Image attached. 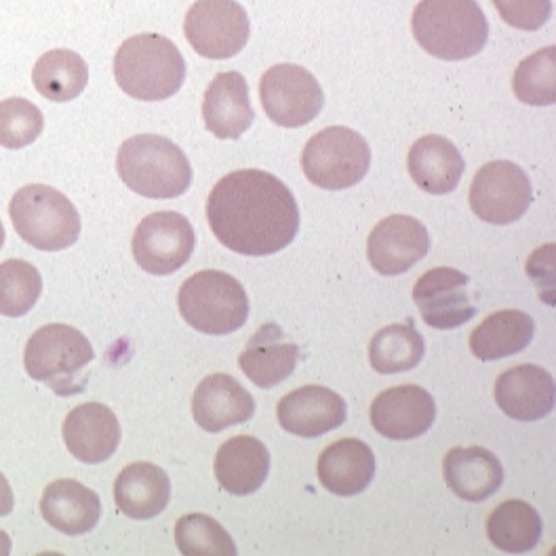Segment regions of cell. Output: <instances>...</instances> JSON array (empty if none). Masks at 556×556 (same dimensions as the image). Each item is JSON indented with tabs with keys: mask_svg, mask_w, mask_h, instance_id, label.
Wrapping results in <instances>:
<instances>
[{
	"mask_svg": "<svg viewBox=\"0 0 556 556\" xmlns=\"http://www.w3.org/2000/svg\"><path fill=\"white\" fill-rule=\"evenodd\" d=\"M62 434L68 452L85 464H102L121 445V424L102 403H85L72 409Z\"/></svg>",
	"mask_w": 556,
	"mask_h": 556,
	"instance_id": "obj_18",
	"label": "cell"
},
{
	"mask_svg": "<svg viewBox=\"0 0 556 556\" xmlns=\"http://www.w3.org/2000/svg\"><path fill=\"white\" fill-rule=\"evenodd\" d=\"M13 228L24 243L40 251L68 249L80 237V215L60 190L30 184L15 192L9 205Z\"/></svg>",
	"mask_w": 556,
	"mask_h": 556,
	"instance_id": "obj_7",
	"label": "cell"
},
{
	"mask_svg": "<svg viewBox=\"0 0 556 556\" xmlns=\"http://www.w3.org/2000/svg\"><path fill=\"white\" fill-rule=\"evenodd\" d=\"M40 515L66 535H83L93 531L100 522L102 502L93 489L74 479H60L45 489Z\"/></svg>",
	"mask_w": 556,
	"mask_h": 556,
	"instance_id": "obj_24",
	"label": "cell"
},
{
	"mask_svg": "<svg viewBox=\"0 0 556 556\" xmlns=\"http://www.w3.org/2000/svg\"><path fill=\"white\" fill-rule=\"evenodd\" d=\"M15 506V497H13V489L9 485V481L4 479V475L0 472V517H7L13 513Z\"/></svg>",
	"mask_w": 556,
	"mask_h": 556,
	"instance_id": "obj_37",
	"label": "cell"
},
{
	"mask_svg": "<svg viewBox=\"0 0 556 556\" xmlns=\"http://www.w3.org/2000/svg\"><path fill=\"white\" fill-rule=\"evenodd\" d=\"M33 83L42 98L64 104L76 100L85 91L89 83V68L78 53L70 49H53L38 58L33 68Z\"/></svg>",
	"mask_w": 556,
	"mask_h": 556,
	"instance_id": "obj_30",
	"label": "cell"
},
{
	"mask_svg": "<svg viewBox=\"0 0 556 556\" xmlns=\"http://www.w3.org/2000/svg\"><path fill=\"white\" fill-rule=\"evenodd\" d=\"M207 219L219 243L249 257L275 255L300 232L293 192L262 169L222 177L208 194Z\"/></svg>",
	"mask_w": 556,
	"mask_h": 556,
	"instance_id": "obj_1",
	"label": "cell"
},
{
	"mask_svg": "<svg viewBox=\"0 0 556 556\" xmlns=\"http://www.w3.org/2000/svg\"><path fill=\"white\" fill-rule=\"evenodd\" d=\"M500 17L525 33H535L548 24L553 15V0H491Z\"/></svg>",
	"mask_w": 556,
	"mask_h": 556,
	"instance_id": "obj_36",
	"label": "cell"
},
{
	"mask_svg": "<svg viewBox=\"0 0 556 556\" xmlns=\"http://www.w3.org/2000/svg\"><path fill=\"white\" fill-rule=\"evenodd\" d=\"M255 414V399L232 376L213 374L197 386L192 417L211 434L241 426Z\"/></svg>",
	"mask_w": 556,
	"mask_h": 556,
	"instance_id": "obj_19",
	"label": "cell"
},
{
	"mask_svg": "<svg viewBox=\"0 0 556 556\" xmlns=\"http://www.w3.org/2000/svg\"><path fill=\"white\" fill-rule=\"evenodd\" d=\"M470 278L455 268H432L417 278L414 302L428 327L450 331L466 325L477 308L470 304L466 285Z\"/></svg>",
	"mask_w": 556,
	"mask_h": 556,
	"instance_id": "obj_15",
	"label": "cell"
},
{
	"mask_svg": "<svg viewBox=\"0 0 556 556\" xmlns=\"http://www.w3.org/2000/svg\"><path fill=\"white\" fill-rule=\"evenodd\" d=\"M371 167V150L361 134L348 127H329L308 139L302 169L323 190H346L363 181Z\"/></svg>",
	"mask_w": 556,
	"mask_h": 556,
	"instance_id": "obj_8",
	"label": "cell"
},
{
	"mask_svg": "<svg viewBox=\"0 0 556 556\" xmlns=\"http://www.w3.org/2000/svg\"><path fill=\"white\" fill-rule=\"evenodd\" d=\"M114 78L134 100L163 102L181 89L186 60L167 36H131L116 51Z\"/></svg>",
	"mask_w": 556,
	"mask_h": 556,
	"instance_id": "obj_3",
	"label": "cell"
},
{
	"mask_svg": "<svg viewBox=\"0 0 556 556\" xmlns=\"http://www.w3.org/2000/svg\"><path fill=\"white\" fill-rule=\"evenodd\" d=\"M533 201L527 174L510 161L483 165L470 186L472 213L493 226H508L521 219Z\"/></svg>",
	"mask_w": 556,
	"mask_h": 556,
	"instance_id": "obj_12",
	"label": "cell"
},
{
	"mask_svg": "<svg viewBox=\"0 0 556 556\" xmlns=\"http://www.w3.org/2000/svg\"><path fill=\"white\" fill-rule=\"evenodd\" d=\"M426 354V344L414 323H399L380 329L369 344V363L382 376L416 369Z\"/></svg>",
	"mask_w": 556,
	"mask_h": 556,
	"instance_id": "obj_31",
	"label": "cell"
},
{
	"mask_svg": "<svg viewBox=\"0 0 556 556\" xmlns=\"http://www.w3.org/2000/svg\"><path fill=\"white\" fill-rule=\"evenodd\" d=\"M369 419L383 439L414 441L424 437L434 419L437 405L428 390L416 383H403L383 390L369 409Z\"/></svg>",
	"mask_w": 556,
	"mask_h": 556,
	"instance_id": "obj_13",
	"label": "cell"
},
{
	"mask_svg": "<svg viewBox=\"0 0 556 556\" xmlns=\"http://www.w3.org/2000/svg\"><path fill=\"white\" fill-rule=\"evenodd\" d=\"M181 318L201 333L228 336L249 318V298L244 287L219 270H203L184 280L177 293Z\"/></svg>",
	"mask_w": 556,
	"mask_h": 556,
	"instance_id": "obj_6",
	"label": "cell"
},
{
	"mask_svg": "<svg viewBox=\"0 0 556 556\" xmlns=\"http://www.w3.org/2000/svg\"><path fill=\"white\" fill-rule=\"evenodd\" d=\"M203 118L217 139H239L253 125L255 112L241 72H219L205 91Z\"/></svg>",
	"mask_w": 556,
	"mask_h": 556,
	"instance_id": "obj_20",
	"label": "cell"
},
{
	"mask_svg": "<svg viewBox=\"0 0 556 556\" xmlns=\"http://www.w3.org/2000/svg\"><path fill=\"white\" fill-rule=\"evenodd\" d=\"M535 333L533 318L521 311H497L470 333V352L481 361H500L522 352Z\"/></svg>",
	"mask_w": 556,
	"mask_h": 556,
	"instance_id": "obj_28",
	"label": "cell"
},
{
	"mask_svg": "<svg viewBox=\"0 0 556 556\" xmlns=\"http://www.w3.org/2000/svg\"><path fill=\"white\" fill-rule=\"evenodd\" d=\"M277 417L289 434L316 439L346 421V401L325 386H302L278 401Z\"/></svg>",
	"mask_w": 556,
	"mask_h": 556,
	"instance_id": "obj_16",
	"label": "cell"
},
{
	"mask_svg": "<svg viewBox=\"0 0 556 556\" xmlns=\"http://www.w3.org/2000/svg\"><path fill=\"white\" fill-rule=\"evenodd\" d=\"M316 472L320 485L329 493L352 497L371 485L376 477V453L358 439H342L320 453Z\"/></svg>",
	"mask_w": 556,
	"mask_h": 556,
	"instance_id": "obj_22",
	"label": "cell"
},
{
	"mask_svg": "<svg viewBox=\"0 0 556 556\" xmlns=\"http://www.w3.org/2000/svg\"><path fill=\"white\" fill-rule=\"evenodd\" d=\"M213 472L224 491L232 495H251L268 479L270 452L255 437H232L217 450Z\"/></svg>",
	"mask_w": 556,
	"mask_h": 556,
	"instance_id": "obj_21",
	"label": "cell"
},
{
	"mask_svg": "<svg viewBox=\"0 0 556 556\" xmlns=\"http://www.w3.org/2000/svg\"><path fill=\"white\" fill-rule=\"evenodd\" d=\"M555 380L540 365H519L495 382V403L517 421H538L555 409Z\"/></svg>",
	"mask_w": 556,
	"mask_h": 556,
	"instance_id": "obj_17",
	"label": "cell"
},
{
	"mask_svg": "<svg viewBox=\"0 0 556 556\" xmlns=\"http://www.w3.org/2000/svg\"><path fill=\"white\" fill-rule=\"evenodd\" d=\"M184 35L199 55L228 60L243 51L251 26L237 0H197L186 13Z\"/></svg>",
	"mask_w": 556,
	"mask_h": 556,
	"instance_id": "obj_9",
	"label": "cell"
},
{
	"mask_svg": "<svg viewBox=\"0 0 556 556\" xmlns=\"http://www.w3.org/2000/svg\"><path fill=\"white\" fill-rule=\"evenodd\" d=\"M177 551L186 556H237L230 533L208 515L190 513L175 525Z\"/></svg>",
	"mask_w": 556,
	"mask_h": 556,
	"instance_id": "obj_32",
	"label": "cell"
},
{
	"mask_svg": "<svg viewBox=\"0 0 556 556\" xmlns=\"http://www.w3.org/2000/svg\"><path fill=\"white\" fill-rule=\"evenodd\" d=\"M96 358L91 342L74 327L51 323L36 331L24 352V367L36 382L55 394L72 396L89 382L87 365Z\"/></svg>",
	"mask_w": 556,
	"mask_h": 556,
	"instance_id": "obj_5",
	"label": "cell"
},
{
	"mask_svg": "<svg viewBox=\"0 0 556 556\" xmlns=\"http://www.w3.org/2000/svg\"><path fill=\"white\" fill-rule=\"evenodd\" d=\"M542 531L540 513L522 500L502 502L486 519V538L497 551L508 555L531 553L540 544Z\"/></svg>",
	"mask_w": 556,
	"mask_h": 556,
	"instance_id": "obj_29",
	"label": "cell"
},
{
	"mask_svg": "<svg viewBox=\"0 0 556 556\" xmlns=\"http://www.w3.org/2000/svg\"><path fill=\"white\" fill-rule=\"evenodd\" d=\"M42 293L38 268L24 260H7L0 264V314L24 316L30 313Z\"/></svg>",
	"mask_w": 556,
	"mask_h": 556,
	"instance_id": "obj_34",
	"label": "cell"
},
{
	"mask_svg": "<svg viewBox=\"0 0 556 556\" xmlns=\"http://www.w3.org/2000/svg\"><path fill=\"white\" fill-rule=\"evenodd\" d=\"M298 361L300 348L293 342H287L282 329L275 323L257 329L239 356L244 376L264 390L285 382L295 371Z\"/></svg>",
	"mask_w": 556,
	"mask_h": 556,
	"instance_id": "obj_25",
	"label": "cell"
},
{
	"mask_svg": "<svg viewBox=\"0 0 556 556\" xmlns=\"http://www.w3.org/2000/svg\"><path fill=\"white\" fill-rule=\"evenodd\" d=\"M45 116L33 102L24 98H9L0 102V146L20 150L40 138Z\"/></svg>",
	"mask_w": 556,
	"mask_h": 556,
	"instance_id": "obj_35",
	"label": "cell"
},
{
	"mask_svg": "<svg viewBox=\"0 0 556 556\" xmlns=\"http://www.w3.org/2000/svg\"><path fill=\"white\" fill-rule=\"evenodd\" d=\"M443 477L457 497L485 502L504 483V468L485 447H453L443 459Z\"/></svg>",
	"mask_w": 556,
	"mask_h": 556,
	"instance_id": "obj_27",
	"label": "cell"
},
{
	"mask_svg": "<svg viewBox=\"0 0 556 556\" xmlns=\"http://www.w3.org/2000/svg\"><path fill=\"white\" fill-rule=\"evenodd\" d=\"M513 91L527 105H553L556 102V47L535 51L525 58L513 78Z\"/></svg>",
	"mask_w": 556,
	"mask_h": 556,
	"instance_id": "obj_33",
	"label": "cell"
},
{
	"mask_svg": "<svg viewBox=\"0 0 556 556\" xmlns=\"http://www.w3.org/2000/svg\"><path fill=\"white\" fill-rule=\"evenodd\" d=\"M412 30L432 58L462 62L483 51L489 22L477 0H419Z\"/></svg>",
	"mask_w": 556,
	"mask_h": 556,
	"instance_id": "obj_2",
	"label": "cell"
},
{
	"mask_svg": "<svg viewBox=\"0 0 556 556\" xmlns=\"http://www.w3.org/2000/svg\"><path fill=\"white\" fill-rule=\"evenodd\" d=\"M407 169L416 186L424 192L443 197L459 186L462 175L466 172V163L462 152L450 139L426 136L412 146L407 156Z\"/></svg>",
	"mask_w": 556,
	"mask_h": 556,
	"instance_id": "obj_26",
	"label": "cell"
},
{
	"mask_svg": "<svg viewBox=\"0 0 556 556\" xmlns=\"http://www.w3.org/2000/svg\"><path fill=\"white\" fill-rule=\"evenodd\" d=\"M169 500V475L150 462L129 464L114 481V502L118 510L129 519H154L167 508Z\"/></svg>",
	"mask_w": 556,
	"mask_h": 556,
	"instance_id": "obj_23",
	"label": "cell"
},
{
	"mask_svg": "<svg viewBox=\"0 0 556 556\" xmlns=\"http://www.w3.org/2000/svg\"><path fill=\"white\" fill-rule=\"evenodd\" d=\"M116 172L125 186L146 199H177L192 184L188 156L172 139L136 136L116 154Z\"/></svg>",
	"mask_w": 556,
	"mask_h": 556,
	"instance_id": "obj_4",
	"label": "cell"
},
{
	"mask_svg": "<svg viewBox=\"0 0 556 556\" xmlns=\"http://www.w3.org/2000/svg\"><path fill=\"white\" fill-rule=\"evenodd\" d=\"M11 553V540L4 531H0V556H7Z\"/></svg>",
	"mask_w": 556,
	"mask_h": 556,
	"instance_id": "obj_38",
	"label": "cell"
},
{
	"mask_svg": "<svg viewBox=\"0 0 556 556\" xmlns=\"http://www.w3.org/2000/svg\"><path fill=\"white\" fill-rule=\"evenodd\" d=\"M197 247L192 224L175 211L143 217L134 235V257L139 268L154 277H169L188 264Z\"/></svg>",
	"mask_w": 556,
	"mask_h": 556,
	"instance_id": "obj_10",
	"label": "cell"
},
{
	"mask_svg": "<svg viewBox=\"0 0 556 556\" xmlns=\"http://www.w3.org/2000/svg\"><path fill=\"white\" fill-rule=\"evenodd\" d=\"M430 251V235L412 215H390L369 235L367 257L383 277H396L414 268Z\"/></svg>",
	"mask_w": 556,
	"mask_h": 556,
	"instance_id": "obj_14",
	"label": "cell"
},
{
	"mask_svg": "<svg viewBox=\"0 0 556 556\" xmlns=\"http://www.w3.org/2000/svg\"><path fill=\"white\" fill-rule=\"evenodd\" d=\"M4 228H2V222H0V249H2V244H4Z\"/></svg>",
	"mask_w": 556,
	"mask_h": 556,
	"instance_id": "obj_39",
	"label": "cell"
},
{
	"mask_svg": "<svg viewBox=\"0 0 556 556\" xmlns=\"http://www.w3.org/2000/svg\"><path fill=\"white\" fill-rule=\"evenodd\" d=\"M260 100L278 127L300 129L320 114L325 93L313 72L295 64H278L262 76Z\"/></svg>",
	"mask_w": 556,
	"mask_h": 556,
	"instance_id": "obj_11",
	"label": "cell"
}]
</instances>
